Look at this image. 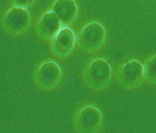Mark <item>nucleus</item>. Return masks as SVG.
I'll return each instance as SVG.
<instances>
[{"mask_svg": "<svg viewBox=\"0 0 156 133\" xmlns=\"http://www.w3.org/2000/svg\"><path fill=\"white\" fill-rule=\"evenodd\" d=\"M111 67L103 58L91 60L84 68L83 79L86 86L91 91H101L109 85L111 79Z\"/></svg>", "mask_w": 156, "mask_h": 133, "instance_id": "nucleus-1", "label": "nucleus"}, {"mask_svg": "<svg viewBox=\"0 0 156 133\" xmlns=\"http://www.w3.org/2000/svg\"><path fill=\"white\" fill-rule=\"evenodd\" d=\"M102 124L103 116L101 111L91 104L80 108L73 118V127L77 133H98Z\"/></svg>", "mask_w": 156, "mask_h": 133, "instance_id": "nucleus-2", "label": "nucleus"}, {"mask_svg": "<svg viewBox=\"0 0 156 133\" xmlns=\"http://www.w3.org/2000/svg\"><path fill=\"white\" fill-rule=\"evenodd\" d=\"M61 79V69L56 62L52 60L41 63L36 68L34 75L36 87L43 91H50L55 89Z\"/></svg>", "mask_w": 156, "mask_h": 133, "instance_id": "nucleus-3", "label": "nucleus"}, {"mask_svg": "<svg viewBox=\"0 0 156 133\" xmlns=\"http://www.w3.org/2000/svg\"><path fill=\"white\" fill-rule=\"evenodd\" d=\"M106 38V31L100 23H89L81 31L78 36V45L82 51L93 54L102 47Z\"/></svg>", "mask_w": 156, "mask_h": 133, "instance_id": "nucleus-4", "label": "nucleus"}, {"mask_svg": "<svg viewBox=\"0 0 156 133\" xmlns=\"http://www.w3.org/2000/svg\"><path fill=\"white\" fill-rule=\"evenodd\" d=\"M30 24V16L26 8L14 6L5 14L2 26L7 33L18 36L26 32Z\"/></svg>", "mask_w": 156, "mask_h": 133, "instance_id": "nucleus-5", "label": "nucleus"}, {"mask_svg": "<svg viewBox=\"0 0 156 133\" xmlns=\"http://www.w3.org/2000/svg\"><path fill=\"white\" fill-rule=\"evenodd\" d=\"M76 43L74 32L68 27L61 28L53 38L51 44L52 54L59 59H64L69 55Z\"/></svg>", "mask_w": 156, "mask_h": 133, "instance_id": "nucleus-6", "label": "nucleus"}, {"mask_svg": "<svg viewBox=\"0 0 156 133\" xmlns=\"http://www.w3.org/2000/svg\"><path fill=\"white\" fill-rule=\"evenodd\" d=\"M61 22L54 11L45 13L36 26L39 36L45 40L53 39L61 29Z\"/></svg>", "mask_w": 156, "mask_h": 133, "instance_id": "nucleus-7", "label": "nucleus"}, {"mask_svg": "<svg viewBox=\"0 0 156 133\" xmlns=\"http://www.w3.org/2000/svg\"><path fill=\"white\" fill-rule=\"evenodd\" d=\"M53 11L59 19L61 24L66 26L76 20L78 7L74 0H56L53 6Z\"/></svg>", "mask_w": 156, "mask_h": 133, "instance_id": "nucleus-8", "label": "nucleus"}, {"mask_svg": "<svg viewBox=\"0 0 156 133\" xmlns=\"http://www.w3.org/2000/svg\"><path fill=\"white\" fill-rule=\"evenodd\" d=\"M15 6L27 8L32 6L35 0H11Z\"/></svg>", "mask_w": 156, "mask_h": 133, "instance_id": "nucleus-9", "label": "nucleus"}]
</instances>
